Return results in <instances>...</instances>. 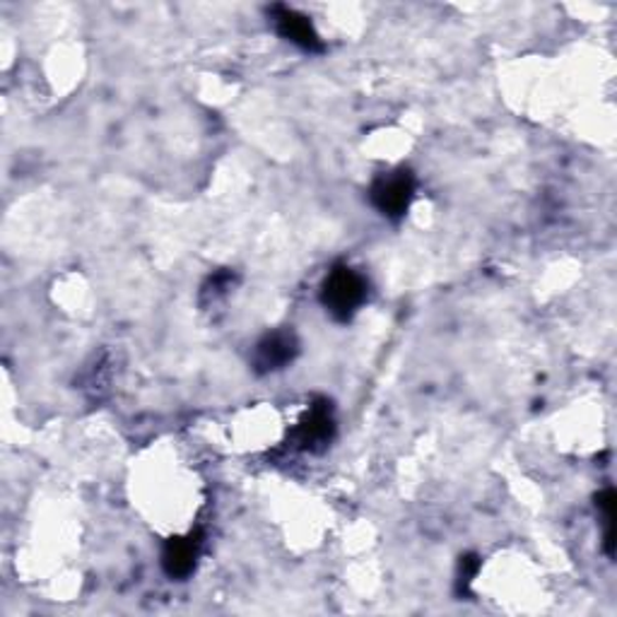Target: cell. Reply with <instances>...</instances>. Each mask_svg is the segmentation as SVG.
<instances>
[{
    "label": "cell",
    "instance_id": "obj_2",
    "mask_svg": "<svg viewBox=\"0 0 617 617\" xmlns=\"http://www.w3.org/2000/svg\"><path fill=\"white\" fill-rule=\"evenodd\" d=\"M415 198V177L408 169L382 174L370 189V201L386 220H401Z\"/></svg>",
    "mask_w": 617,
    "mask_h": 617
},
{
    "label": "cell",
    "instance_id": "obj_7",
    "mask_svg": "<svg viewBox=\"0 0 617 617\" xmlns=\"http://www.w3.org/2000/svg\"><path fill=\"white\" fill-rule=\"evenodd\" d=\"M596 507L603 513V523H605V553L613 557L615 553V533H613V525H615V493L608 487L603 489V493L596 497Z\"/></svg>",
    "mask_w": 617,
    "mask_h": 617
},
{
    "label": "cell",
    "instance_id": "obj_9",
    "mask_svg": "<svg viewBox=\"0 0 617 617\" xmlns=\"http://www.w3.org/2000/svg\"><path fill=\"white\" fill-rule=\"evenodd\" d=\"M232 285H234V273H230V270L215 273V276H210L208 282H205L203 300H205V297H213V302H215L217 297H222V294L230 292Z\"/></svg>",
    "mask_w": 617,
    "mask_h": 617
},
{
    "label": "cell",
    "instance_id": "obj_5",
    "mask_svg": "<svg viewBox=\"0 0 617 617\" xmlns=\"http://www.w3.org/2000/svg\"><path fill=\"white\" fill-rule=\"evenodd\" d=\"M270 13H273V22H276V29L285 41H290L294 44V47H300L302 51H308V53L324 51V41L322 37H318L312 20H308L306 15L297 13V10L288 5H276Z\"/></svg>",
    "mask_w": 617,
    "mask_h": 617
},
{
    "label": "cell",
    "instance_id": "obj_8",
    "mask_svg": "<svg viewBox=\"0 0 617 617\" xmlns=\"http://www.w3.org/2000/svg\"><path fill=\"white\" fill-rule=\"evenodd\" d=\"M480 571V557L477 555H463L459 562V577H456V589L463 596V593L471 591V584L475 574Z\"/></svg>",
    "mask_w": 617,
    "mask_h": 617
},
{
    "label": "cell",
    "instance_id": "obj_3",
    "mask_svg": "<svg viewBox=\"0 0 617 617\" xmlns=\"http://www.w3.org/2000/svg\"><path fill=\"white\" fill-rule=\"evenodd\" d=\"M336 434V420H334V408L326 401V398H318V401L308 408V413L300 425L292 432V447L300 451H324L330 439Z\"/></svg>",
    "mask_w": 617,
    "mask_h": 617
},
{
    "label": "cell",
    "instance_id": "obj_4",
    "mask_svg": "<svg viewBox=\"0 0 617 617\" xmlns=\"http://www.w3.org/2000/svg\"><path fill=\"white\" fill-rule=\"evenodd\" d=\"M297 355H300V340H297L292 330L280 328L266 334L256 342L254 360L251 362H254V370L258 374H270L288 367Z\"/></svg>",
    "mask_w": 617,
    "mask_h": 617
},
{
    "label": "cell",
    "instance_id": "obj_1",
    "mask_svg": "<svg viewBox=\"0 0 617 617\" xmlns=\"http://www.w3.org/2000/svg\"><path fill=\"white\" fill-rule=\"evenodd\" d=\"M370 282L362 273L350 266L330 268L322 285V304L336 322H350L360 312V306L367 302Z\"/></svg>",
    "mask_w": 617,
    "mask_h": 617
},
{
    "label": "cell",
    "instance_id": "obj_6",
    "mask_svg": "<svg viewBox=\"0 0 617 617\" xmlns=\"http://www.w3.org/2000/svg\"><path fill=\"white\" fill-rule=\"evenodd\" d=\"M203 547V533H189V535H177L169 539L165 551H162V567L171 579H189L196 569V562L201 557Z\"/></svg>",
    "mask_w": 617,
    "mask_h": 617
}]
</instances>
